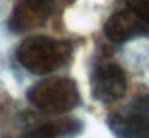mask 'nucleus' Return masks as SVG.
<instances>
[{"instance_id":"obj_4","label":"nucleus","mask_w":149,"mask_h":138,"mask_svg":"<svg viewBox=\"0 0 149 138\" xmlns=\"http://www.w3.org/2000/svg\"><path fill=\"white\" fill-rule=\"evenodd\" d=\"M127 90V76L116 63H104L95 69L91 77V93L103 103L122 98Z\"/></svg>"},{"instance_id":"obj_6","label":"nucleus","mask_w":149,"mask_h":138,"mask_svg":"<svg viewBox=\"0 0 149 138\" xmlns=\"http://www.w3.org/2000/svg\"><path fill=\"white\" fill-rule=\"evenodd\" d=\"M104 34L109 40L122 43L138 35L149 34V26L133 10H123L109 18L104 26Z\"/></svg>"},{"instance_id":"obj_8","label":"nucleus","mask_w":149,"mask_h":138,"mask_svg":"<svg viewBox=\"0 0 149 138\" xmlns=\"http://www.w3.org/2000/svg\"><path fill=\"white\" fill-rule=\"evenodd\" d=\"M127 5L149 26V0H127Z\"/></svg>"},{"instance_id":"obj_5","label":"nucleus","mask_w":149,"mask_h":138,"mask_svg":"<svg viewBox=\"0 0 149 138\" xmlns=\"http://www.w3.org/2000/svg\"><path fill=\"white\" fill-rule=\"evenodd\" d=\"M58 0H21L10 18V27L15 32L31 31L42 26L55 10Z\"/></svg>"},{"instance_id":"obj_2","label":"nucleus","mask_w":149,"mask_h":138,"mask_svg":"<svg viewBox=\"0 0 149 138\" xmlns=\"http://www.w3.org/2000/svg\"><path fill=\"white\" fill-rule=\"evenodd\" d=\"M31 104L50 114H59L75 108L80 101L74 80L64 77H52L36 83L27 92Z\"/></svg>"},{"instance_id":"obj_3","label":"nucleus","mask_w":149,"mask_h":138,"mask_svg":"<svg viewBox=\"0 0 149 138\" xmlns=\"http://www.w3.org/2000/svg\"><path fill=\"white\" fill-rule=\"evenodd\" d=\"M117 138H149V95H141L107 120Z\"/></svg>"},{"instance_id":"obj_7","label":"nucleus","mask_w":149,"mask_h":138,"mask_svg":"<svg viewBox=\"0 0 149 138\" xmlns=\"http://www.w3.org/2000/svg\"><path fill=\"white\" fill-rule=\"evenodd\" d=\"M82 130L77 119H58L40 125L32 133V138H72Z\"/></svg>"},{"instance_id":"obj_1","label":"nucleus","mask_w":149,"mask_h":138,"mask_svg":"<svg viewBox=\"0 0 149 138\" xmlns=\"http://www.w3.org/2000/svg\"><path fill=\"white\" fill-rule=\"evenodd\" d=\"M72 47L68 42L47 35H32L24 39L16 50V60L32 74H48L69 61Z\"/></svg>"}]
</instances>
